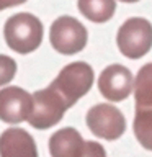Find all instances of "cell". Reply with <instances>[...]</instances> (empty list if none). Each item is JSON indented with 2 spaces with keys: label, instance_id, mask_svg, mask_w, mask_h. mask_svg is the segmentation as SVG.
Returning <instances> with one entry per match:
<instances>
[{
  "label": "cell",
  "instance_id": "cell-1",
  "mask_svg": "<svg viewBox=\"0 0 152 157\" xmlns=\"http://www.w3.org/2000/svg\"><path fill=\"white\" fill-rule=\"evenodd\" d=\"M93 69L87 62L77 61L66 66L59 72V75L52 80L49 88L56 93L57 98L64 103V106L70 108L75 105L78 98L87 95L93 85Z\"/></svg>",
  "mask_w": 152,
  "mask_h": 157
},
{
  "label": "cell",
  "instance_id": "cell-2",
  "mask_svg": "<svg viewBox=\"0 0 152 157\" xmlns=\"http://www.w3.org/2000/svg\"><path fill=\"white\" fill-rule=\"evenodd\" d=\"M8 48L18 54H29L43 41V25L31 13H15L3 26Z\"/></svg>",
  "mask_w": 152,
  "mask_h": 157
},
{
  "label": "cell",
  "instance_id": "cell-3",
  "mask_svg": "<svg viewBox=\"0 0 152 157\" xmlns=\"http://www.w3.org/2000/svg\"><path fill=\"white\" fill-rule=\"evenodd\" d=\"M51 157H106L100 142L83 141L74 128H62L49 137Z\"/></svg>",
  "mask_w": 152,
  "mask_h": 157
},
{
  "label": "cell",
  "instance_id": "cell-4",
  "mask_svg": "<svg viewBox=\"0 0 152 157\" xmlns=\"http://www.w3.org/2000/svg\"><path fill=\"white\" fill-rule=\"evenodd\" d=\"M116 43L123 56L139 59L146 56L152 48V25L149 20L134 17L121 25Z\"/></svg>",
  "mask_w": 152,
  "mask_h": 157
},
{
  "label": "cell",
  "instance_id": "cell-5",
  "mask_svg": "<svg viewBox=\"0 0 152 157\" xmlns=\"http://www.w3.org/2000/svg\"><path fill=\"white\" fill-rule=\"evenodd\" d=\"M87 28L74 17H59L49 31L51 46L57 52L72 56L87 46Z\"/></svg>",
  "mask_w": 152,
  "mask_h": 157
},
{
  "label": "cell",
  "instance_id": "cell-6",
  "mask_svg": "<svg viewBox=\"0 0 152 157\" xmlns=\"http://www.w3.org/2000/svg\"><path fill=\"white\" fill-rule=\"evenodd\" d=\"M87 126L97 137L115 141L126 131V120L116 106L98 103L87 111Z\"/></svg>",
  "mask_w": 152,
  "mask_h": 157
},
{
  "label": "cell",
  "instance_id": "cell-7",
  "mask_svg": "<svg viewBox=\"0 0 152 157\" xmlns=\"http://www.w3.org/2000/svg\"><path fill=\"white\" fill-rule=\"evenodd\" d=\"M31 98H33V106L28 123L36 129H48V128L57 124L67 110L64 106V103L59 100L57 95L49 87L34 92Z\"/></svg>",
  "mask_w": 152,
  "mask_h": 157
},
{
  "label": "cell",
  "instance_id": "cell-8",
  "mask_svg": "<svg viewBox=\"0 0 152 157\" xmlns=\"http://www.w3.org/2000/svg\"><path fill=\"white\" fill-rule=\"evenodd\" d=\"M132 85V74L127 67L121 64H111L100 74L98 78V88L100 93L110 101H121L131 95Z\"/></svg>",
  "mask_w": 152,
  "mask_h": 157
},
{
  "label": "cell",
  "instance_id": "cell-9",
  "mask_svg": "<svg viewBox=\"0 0 152 157\" xmlns=\"http://www.w3.org/2000/svg\"><path fill=\"white\" fill-rule=\"evenodd\" d=\"M33 98L20 87H5L0 90V120L10 124L28 121Z\"/></svg>",
  "mask_w": 152,
  "mask_h": 157
},
{
  "label": "cell",
  "instance_id": "cell-10",
  "mask_svg": "<svg viewBox=\"0 0 152 157\" xmlns=\"http://www.w3.org/2000/svg\"><path fill=\"white\" fill-rule=\"evenodd\" d=\"M0 157H38L33 136L21 128H8L0 134Z\"/></svg>",
  "mask_w": 152,
  "mask_h": 157
},
{
  "label": "cell",
  "instance_id": "cell-11",
  "mask_svg": "<svg viewBox=\"0 0 152 157\" xmlns=\"http://www.w3.org/2000/svg\"><path fill=\"white\" fill-rule=\"evenodd\" d=\"M136 110H152V62L139 69L134 82Z\"/></svg>",
  "mask_w": 152,
  "mask_h": 157
},
{
  "label": "cell",
  "instance_id": "cell-12",
  "mask_svg": "<svg viewBox=\"0 0 152 157\" xmlns=\"http://www.w3.org/2000/svg\"><path fill=\"white\" fill-rule=\"evenodd\" d=\"M78 10L93 23H105L115 15V0H77Z\"/></svg>",
  "mask_w": 152,
  "mask_h": 157
},
{
  "label": "cell",
  "instance_id": "cell-13",
  "mask_svg": "<svg viewBox=\"0 0 152 157\" xmlns=\"http://www.w3.org/2000/svg\"><path fill=\"white\" fill-rule=\"evenodd\" d=\"M134 134L139 144L147 151H152V110H136Z\"/></svg>",
  "mask_w": 152,
  "mask_h": 157
},
{
  "label": "cell",
  "instance_id": "cell-14",
  "mask_svg": "<svg viewBox=\"0 0 152 157\" xmlns=\"http://www.w3.org/2000/svg\"><path fill=\"white\" fill-rule=\"evenodd\" d=\"M17 74V62L12 57L0 54V85H7Z\"/></svg>",
  "mask_w": 152,
  "mask_h": 157
},
{
  "label": "cell",
  "instance_id": "cell-15",
  "mask_svg": "<svg viewBox=\"0 0 152 157\" xmlns=\"http://www.w3.org/2000/svg\"><path fill=\"white\" fill-rule=\"evenodd\" d=\"M26 0H0V10L10 8V7H17V5L25 3Z\"/></svg>",
  "mask_w": 152,
  "mask_h": 157
},
{
  "label": "cell",
  "instance_id": "cell-16",
  "mask_svg": "<svg viewBox=\"0 0 152 157\" xmlns=\"http://www.w3.org/2000/svg\"><path fill=\"white\" fill-rule=\"evenodd\" d=\"M120 2H124V3H134V2H139V0H120Z\"/></svg>",
  "mask_w": 152,
  "mask_h": 157
}]
</instances>
